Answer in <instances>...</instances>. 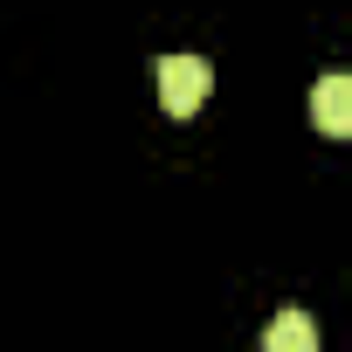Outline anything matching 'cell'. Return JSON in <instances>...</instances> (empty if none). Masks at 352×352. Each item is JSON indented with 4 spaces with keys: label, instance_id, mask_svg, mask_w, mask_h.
Wrapping results in <instances>:
<instances>
[{
    "label": "cell",
    "instance_id": "6da1fadb",
    "mask_svg": "<svg viewBox=\"0 0 352 352\" xmlns=\"http://www.w3.org/2000/svg\"><path fill=\"white\" fill-rule=\"evenodd\" d=\"M159 104L173 111V118H194L201 104H208V90H214V69L201 63V56H159Z\"/></svg>",
    "mask_w": 352,
    "mask_h": 352
},
{
    "label": "cell",
    "instance_id": "7a4b0ae2",
    "mask_svg": "<svg viewBox=\"0 0 352 352\" xmlns=\"http://www.w3.org/2000/svg\"><path fill=\"white\" fill-rule=\"evenodd\" d=\"M311 124L324 138H352V76L345 69H331V76L311 83Z\"/></svg>",
    "mask_w": 352,
    "mask_h": 352
},
{
    "label": "cell",
    "instance_id": "3957f363",
    "mask_svg": "<svg viewBox=\"0 0 352 352\" xmlns=\"http://www.w3.org/2000/svg\"><path fill=\"white\" fill-rule=\"evenodd\" d=\"M263 352H318V324L304 311H276L263 324Z\"/></svg>",
    "mask_w": 352,
    "mask_h": 352
}]
</instances>
